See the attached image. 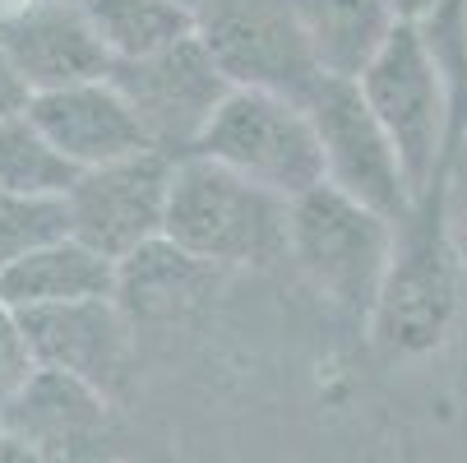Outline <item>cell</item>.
Masks as SVG:
<instances>
[{"mask_svg":"<svg viewBox=\"0 0 467 463\" xmlns=\"http://www.w3.org/2000/svg\"><path fill=\"white\" fill-rule=\"evenodd\" d=\"M167 241L213 269H269L292 259V200L209 153H181L167 195Z\"/></svg>","mask_w":467,"mask_h":463,"instance_id":"1","label":"cell"},{"mask_svg":"<svg viewBox=\"0 0 467 463\" xmlns=\"http://www.w3.org/2000/svg\"><path fill=\"white\" fill-rule=\"evenodd\" d=\"M370 111L389 130V140L403 158L412 200H426L435 181H444L449 144H453V84L440 51L431 47L426 28L403 19L384 42V51L366 65L357 79Z\"/></svg>","mask_w":467,"mask_h":463,"instance_id":"2","label":"cell"},{"mask_svg":"<svg viewBox=\"0 0 467 463\" xmlns=\"http://www.w3.org/2000/svg\"><path fill=\"white\" fill-rule=\"evenodd\" d=\"M398 250V223L352 200L333 181H319L292 200V259L319 297L352 315H375L389 264Z\"/></svg>","mask_w":467,"mask_h":463,"instance_id":"3","label":"cell"},{"mask_svg":"<svg viewBox=\"0 0 467 463\" xmlns=\"http://www.w3.org/2000/svg\"><path fill=\"white\" fill-rule=\"evenodd\" d=\"M453 306H458V269L444 227V181H435V190L417 200L412 214L398 223V250L379 306L370 315V334L389 357H426L444 343Z\"/></svg>","mask_w":467,"mask_h":463,"instance_id":"4","label":"cell"},{"mask_svg":"<svg viewBox=\"0 0 467 463\" xmlns=\"http://www.w3.org/2000/svg\"><path fill=\"white\" fill-rule=\"evenodd\" d=\"M194 153H209L254 185L301 200L324 181V149L306 102L264 89H232L213 111L209 130L199 135Z\"/></svg>","mask_w":467,"mask_h":463,"instance_id":"5","label":"cell"},{"mask_svg":"<svg viewBox=\"0 0 467 463\" xmlns=\"http://www.w3.org/2000/svg\"><path fill=\"white\" fill-rule=\"evenodd\" d=\"M194 37L232 89H264L306 102L324 79L292 0H209L194 15Z\"/></svg>","mask_w":467,"mask_h":463,"instance_id":"6","label":"cell"},{"mask_svg":"<svg viewBox=\"0 0 467 463\" xmlns=\"http://www.w3.org/2000/svg\"><path fill=\"white\" fill-rule=\"evenodd\" d=\"M306 111L315 121V135L324 149V181L348 190L352 200L379 209L384 218L403 223L412 214V185L403 172L389 130L370 111L357 79H319V89L306 98Z\"/></svg>","mask_w":467,"mask_h":463,"instance_id":"7","label":"cell"},{"mask_svg":"<svg viewBox=\"0 0 467 463\" xmlns=\"http://www.w3.org/2000/svg\"><path fill=\"white\" fill-rule=\"evenodd\" d=\"M107 75L135 102L153 149H162L171 158L194 153L213 111L232 93L227 75L213 65V56L204 51L199 37H185V42H176L158 56H144V60H111Z\"/></svg>","mask_w":467,"mask_h":463,"instance_id":"8","label":"cell"},{"mask_svg":"<svg viewBox=\"0 0 467 463\" xmlns=\"http://www.w3.org/2000/svg\"><path fill=\"white\" fill-rule=\"evenodd\" d=\"M171 167L176 158L162 149L120 158L107 167H88L75 181V190L65 195L75 218V237L116 264L125 255H135L140 246L158 241L167 227Z\"/></svg>","mask_w":467,"mask_h":463,"instance_id":"9","label":"cell"},{"mask_svg":"<svg viewBox=\"0 0 467 463\" xmlns=\"http://www.w3.org/2000/svg\"><path fill=\"white\" fill-rule=\"evenodd\" d=\"M5 431L19 436L42 463H111L116 458L111 399L75 375L42 371V366L10 404Z\"/></svg>","mask_w":467,"mask_h":463,"instance_id":"10","label":"cell"},{"mask_svg":"<svg viewBox=\"0 0 467 463\" xmlns=\"http://www.w3.org/2000/svg\"><path fill=\"white\" fill-rule=\"evenodd\" d=\"M24 324V339L33 348V362L42 371L75 375L107 399L130 375V320L116 297H93V301H65V306H33L15 310Z\"/></svg>","mask_w":467,"mask_h":463,"instance_id":"11","label":"cell"},{"mask_svg":"<svg viewBox=\"0 0 467 463\" xmlns=\"http://www.w3.org/2000/svg\"><path fill=\"white\" fill-rule=\"evenodd\" d=\"M28 116L79 172L153 149L135 102L116 89L111 75L56 89V93H37V98H28Z\"/></svg>","mask_w":467,"mask_h":463,"instance_id":"12","label":"cell"},{"mask_svg":"<svg viewBox=\"0 0 467 463\" xmlns=\"http://www.w3.org/2000/svg\"><path fill=\"white\" fill-rule=\"evenodd\" d=\"M0 51L33 98L102 79L111 70V51L79 0H37L24 19L0 28Z\"/></svg>","mask_w":467,"mask_h":463,"instance_id":"13","label":"cell"},{"mask_svg":"<svg viewBox=\"0 0 467 463\" xmlns=\"http://www.w3.org/2000/svg\"><path fill=\"white\" fill-rule=\"evenodd\" d=\"M223 269L194 259L176 241L158 237L116 264V301L130 320H181L213 292Z\"/></svg>","mask_w":467,"mask_h":463,"instance_id":"14","label":"cell"},{"mask_svg":"<svg viewBox=\"0 0 467 463\" xmlns=\"http://www.w3.org/2000/svg\"><path fill=\"white\" fill-rule=\"evenodd\" d=\"M292 15L328 79H361L403 24L389 0H292Z\"/></svg>","mask_w":467,"mask_h":463,"instance_id":"15","label":"cell"},{"mask_svg":"<svg viewBox=\"0 0 467 463\" xmlns=\"http://www.w3.org/2000/svg\"><path fill=\"white\" fill-rule=\"evenodd\" d=\"M93 297H116V259L98 255L79 237L51 241L10 264V269H0V301L10 310L93 301Z\"/></svg>","mask_w":467,"mask_h":463,"instance_id":"16","label":"cell"},{"mask_svg":"<svg viewBox=\"0 0 467 463\" xmlns=\"http://www.w3.org/2000/svg\"><path fill=\"white\" fill-rule=\"evenodd\" d=\"M111 60H144L194 37V15L176 0H79Z\"/></svg>","mask_w":467,"mask_h":463,"instance_id":"17","label":"cell"},{"mask_svg":"<svg viewBox=\"0 0 467 463\" xmlns=\"http://www.w3.org/2000/svg\"><path fill=\"white\" fill-rule=\"evenodd\" d=\"M84 172L65 158L42 125L24 111L0 121V190L15 195H70Z\"/></svg>","mask_w":467,"mask_h":463,"instance_id":"18","label":"cell"},{"mask_svg":"<svg viewBox=\"0 0 467 463\" xmlns=\"http://www.w3.org/2000/svg\"><path fill=\"white\" fill-rule=\"evenodd\" d=\"M75 237L70 200L65 195H15L0 190V269L19 264L24 255Z\"/></svg>","mask_w":467,"mask_h":463,"instance_id":"19","label":"cell"},{"mask_svg":"<svg viewBox=\"0 0 467 463\" xmlns=\"http://www.w3.org/2000/svg\"><path fill=\"white\" fill-rule=\"evenodd\" d=\"M37 362H33V348L24 339V324L19 315L0 301V436H5V413L10 404L19 399V389L33 380Z\"/></svg>","mask_w":467,"mask_h":463,"instance_id":"20","label":"cell"},{"mask_svg":"<svg viewBox=\"0 0 467 463\" xmlns=\"http://www.w3.org/2000/svg\"><path fill=\"white\" fill-rule=\"evenodd\" d=\"M28 98H33V93L24 89V79L15 75V65L5 60V51H0V121L15 116V111H24Z\"/></svg>","mask_w":467,"mask_h":463,"instance_id":"21","label":"cell"},{"mask_svg":"<svg viewBox=\"0 0 467 463\" xmlns=\"http://www.w3.org/2000/svg\"><path fill=\"white\" fill-rule=\"evenodd\" d=\"M389 5L398 10V19H412V24H421V19H431L444 0H389Z\"/></svg>","mask_w":467,"mask_h":463,"instance_id":"22","label":"cell"},{"mask_svg":"<svg viewBox=\"0 0 467 463\" xmlns=\"http://www.w3.org/2000/svg\"><path fill=\"white\" fill-rule=\"evenodd\" d=\"M0 463H42V458H37L19 436H10V431H5V436H0Z\"/></svg>","mask_w":467,"mask_h":463,"instance_id":"23","label":"cell"},{"mask_svg":"<svg viewBox=\"0 0 467 463\" xmlns=\"http://www.w3.org/2000/svg\"><path fill=\"white\" fill-rule=\"evenodd\" d=\"M33 5H37V0H0V28L15 24V19H24Z\"/></svg>","mask_w":467,"mask_h":463,"instance_id":"24","label":"cell"},{"mask_svg":"<svg viewBox=\"0 0 467 463\" xmlns=\"http://www.w3.org/2000/svg\"><path fill=\"white\" fill-rule=\"evenodd\" d=\"M176 5H185L190 15H199V10H204V5H209V0H176Z\"/></svg>","mask_w":467,"mask_h":463,"instance_id":"25","label":"cell"}]
</instances>
